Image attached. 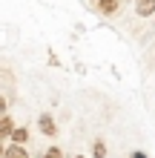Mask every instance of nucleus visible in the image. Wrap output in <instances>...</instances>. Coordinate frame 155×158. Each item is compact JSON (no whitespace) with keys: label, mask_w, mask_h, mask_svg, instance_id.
Segmentation results:
<instances>
[{"label":"nucleus","mask_w":155,"mask_h":158,"mask_svg":"<svg viewBox=\"0 0 155 158\" xmlns=\"http://www.w3.org/2000/svg\"><path fill=\"white\" fill-rule=\"evenodd\" d=\"M38 127H40V132H43V135H58V127H55V121H52L49 112H43V115L38 118Z\"/></svg>","instance_id":"nucleus-1"},{"label":"nucleus","mask_w":155,"mask_h":158,"mask_svg":"<svg viewBox=\"0 0 155 158\" xmlns=\"http://www.w3.org/2000/svg\"><path fill=\"white\" fill-rule=\"evenodd\" d=\"M135 12L138 17H149L155 12V0H135Z\"/></svg>","instance_id":"nucleus-2"},{"label":"nucleus","mask_w":155,"mask_h":158,"mask_svg":"<svg viewBox=\"0 0 155 158\" xmlns=\"http://www.w3.org/2000/svg\"><path fill=\"white\" fill-rule=\"evenodd\" d=\"M3 158H29V152H26L20 144H12V147L3 150Z\"/></svg>","instance_id":"nucleus-3"},{"label":"nucleus","mask_w":155,"mask_h":158,"mask_svg":"<svg viewBox=\"0 0 155 158\" xmlns=\"http://www.w3.org/2000/svg\"><path fill=\"white\" fill-rule=\"evenodd\" d=\"M118 6H121V0H98V9H101L104 15H115Z\"/></svg>","instance_id":"nucleus-4"},{"label":"nucleus","mask_w":155,"mask_h":158,"mask_svg":"<svg viewBox=\"0 0 155 158\" xmlns=\"http://www.w3.org/2000/svg\"><path fill=\"white\" fill-rule=\"evenodd\" d=\"M14 135V127H12V118L3 115V121H0V138H12Z\"/></svg>","instance_id":"nucleus-5"},{"label":"nucleus","mask_w":155,"mask_h":158,"mask_svg":"<svg viewBox=\"0 0 155 158\" xmlns=\"http://www.w3.org/2000/svg\"><path fill=\"white\" fill-rule=\"evenodd\" d=\"M26 138H29V129H26V127H17L14 129V135H12V144H26Z\"/></svg>","instance_id":"nucleus-6"},{"label":"nucleus","mask_w":155,"mask_h":158,"mask_svg":"<svg viewBox=\"0 0 155 158\" xmlns=\"http://www.w3.org/2000/svg\"><path fill=\"white\" fill-rule=\"evenodd\" d=\"M92 155H95V158H106V144H104V141H95V144H92Z\"/></svg>","instance_id":"nucleus-7"},{"label":"nucleus","mask_w":155,"mask_h":158,"mask_svg":"<svg viewBox=\"0 0 155 158\" xmlns=\"http://www.w3.org/2000/svg\"><path fill=\"white\" fill-rule=\"evenodd\" d=\"M43 158H63V152L58 150V147H49V150L43 152Z\"/></svg>","instance_id":"nucleus-8"},{"label":"nucleus","mask_w":155,"mask_h":158,"mask_svg":"<svg viewBox=\"0 0 155 158\" xmlns=\"http://www.w3.org/2000/svg\"><path fill=\"white\" fill-rule=\"evenodd\" d=\"M132 158H147V155H144V152H132Z\"/></svg>","instance_id":"nucleus-9"},{"label":"nucleus","mask_w":155,"mask_h":158,"mask_svg":"<svg viewBox=\"0 0 155 158\" xmlns=\"http://www.w3.org/2000/svg\"><path fill=\"white\" fill-rule=\"evenodd\" d=\"M78 158H84V155H78Z\"/></svg>","instance_id":"nucleus-10"}]
</instances>
